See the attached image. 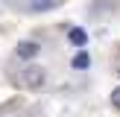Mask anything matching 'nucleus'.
Instances as JSON below:
<instances>
[{"label": "nucleus", "mask_w": 120, "mask_h": 117, "mask_svg": "<svg viewBox=\"0 0 120 117\" xmlns=\"http://www.w3.org/2000/svg\"><path fill=\"white\" fill-rule=\"evenodd\" d=\"M88 64H91V56H88L85 50H79V53L73 56V67H76V70H82V67H88Z\"/></svg>", "instance_id": "39448f33"}, {"label": "nucleus", "mask_w": 120, "mask_h": 117, "mask_svg": "<svg viewBox=\"0 0 120 117\" xmlns=\"http://www.w3.org/2000/svg\"><path fill=\"white\" fill-rule=\"evenodd\" d=\"M21 85L29 88V91H38V88L47 85V67L44 64H26L21 70Z\"/></svg>", "instance_id": "f257e3e1"}, {"label": "nucleus", "mask_w": 120, "mask_h": 117, "mask_svg": "<svg viewBox=\"0 0 120 117\" xmlns=\"http://www.w3.org/2000/svg\"><path fill=\"white\" fill-rule=\"evenodd\" d=\"M38 53H41V44H38V41H32V38L18 41V47H15V56H18V58H26V62H29V58H35Z\"/></svg>", "instance_id": "f03ea898"}, {"label": "nucleus", "mask_w": 120, "mask_h": 117, "mask_svg": "<svg viewBox=\"0 0 120 117\" xmlns=\"http://www.w3.org/2000/svg\"><path fill=\"white\" fill-rule=\"evenodd\" d=\"M117 76H120V64H117Z\"/></svg>", "instance_id": "0eeeda50"}, {"label": "nucleus", "mask_w": 120, "mask_h": 117, "mask_svg": "<svg viewBox=\"0 0 120 117\" xmlns=\"http://www.w3.org/2000/svg\"><path fill=\"white\" fill-rule=\"evenodd\" d=\"M109 102H111V108H114V111H120V85H114V91H111Z\"/></svg>", "instance_id": "423d86ee"}, {"label": "nucleus", "mask_w": 120, "mask_h": 117, "mask_svg": "<svg viewBox=\"0 0 120 117\" xmlns=\"http://www.w3.org/2000/svg\"><path fill=\"white\" fill-rule=\"evenodd\" d=\"M59 3H62V0H32V3H29V12H35V15H38V12H50V9H56Z\"/></svg>", "instance_id": "20e7f679"}, {"label": "nucleus", "mask_w": 120, "mask_h": 117, "mask_svg": "<svg viewBox=\"0 0 120 117\" xmlns=\"http://www.w3.org/2000/svg\"><path fill=\"white\" fill-rule=\"evenodd\" d=\"M68 41H70L73 47H79V50H82V47L88 44V35H85V29H79V26H70V29H68Z\"/></svg>", "instance_id": "7ed1b4c3"}]
</instances>
